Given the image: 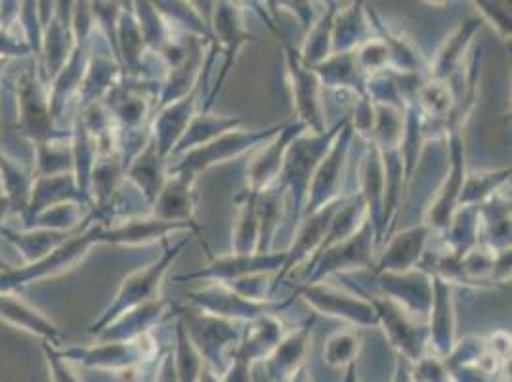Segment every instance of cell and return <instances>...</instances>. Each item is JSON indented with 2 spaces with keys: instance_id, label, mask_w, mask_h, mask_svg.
<instances>
[{
  "instance_id": "6da1fadb",
  "label": "cell",
  "mask_w": 512,
  "mask_h": 382,
  "mask_svg": "<svg viewBox=\"0 0 512 382\" xmlns=\"http://www.w3.org/2000/svg\"><path fill=\"white\" fill-rule=\"evenodd\" d=\"M346 121H348V115L342 119L341 123H337L335 128H329L323 132H312V134L304 130L287 149L285 163L279 174V182L287 188V193L293 195L297 218L302 216L306 191L314 172L318 169L321 159L325 157V153L331 148V144L335 142V138L339 136L342 127L346 125Z\"/></svg>"
},
{
  "instance_id": "7a4b0ae2",
  "label": "cell",
  "mask_w": 512,
  "mask_h": 382,
  "mask_svg": "<svg viewBox=\"0 0 512 382\" xmlns=\"http://www.w3.org/2000/svg\"><path fill=\"white\" fill-rule=\"evenodd\" d=\"M188 243H190V235L180 239L178 243H174L171 247H167L165 253L159 256V260L151 262L150 266L140 268V270H136L130 276L125 277L117 297L107 306L104 316L90 325V331L98 335L106 325H109L113 319L119 318L121 314H125L136 306L151 302V300H157L163 277L167 274L169 266L178 258V255L182 253V249Z\"/></svg>"
},
{
  "instance_id": "3957f363",
  "label": "cell",
  "mask_w": 512,
  "mask_h": 382,
  "mask_svg": "<svg viewBox=\"0 0 512 382\" xmlns=\"http://www.w3.org/2000/svg\"><path fill=\"white\" fill-rule=\"evenodd\" d=\"M182 323L205 367L220 379L230 363L235 346L241 342L245 323L214 318L201 310H197V314L184 312Z\"/></svg>"
},
{
  "instance_id": "277c9868",
  "label": "cell",
  "mask_w": 512,
  "mask_h": 382,
  "mask_svg": "<svg viewBox=\"0 0 512 382\" xmlns=\"http://www.w3.org/2000/svg\"><path fill=\"white\" fill-rule=\"evenodd\" d=\"M281 128L283 125H276V127L253 130V132H243L235 128L214 138L213 142L205 146L182 153V161L176 165H167V172H180V174L197 178L201 170L211 169L214 165L226 163L234 157L247 153L249 149L266 144L270 138L278 134Z\"/></svg>"
},
{
  "instance_id": "5b68a950",
  "label": "cell",
  "mask_w": 512,
  "mask_h": 382,
  "mask_svg": "<svg viewBox=\"0 0 512 382\" xmlns=\"http://www.w3.org/2000/svg\"><path fill=\"white\" fill-rule=\"evenodd\" d=\"M375 243H377L375 226L371 224V220H367L352 237H348L341 243L331 245L325 251H321L320 256H318V264L308 270L306 285L318 283V281H323L325 277L337 276V274H344V272L371 268L373 266V245Z\"/></svg>"
},
{
  "instance_id": "8992f818",
  "label": "cell",
  "mask_w": 512,
  "mask_h": 382,
  "mask_svg": "<svg viewBox=\"0 0 512 382\" xmlns=\"http://www.w3.org/2000/svg\"><path fill=\"white\" fill-rule=\"evenodd\" d=\"M362 297L373 304L379 325H384L386 337L404 360L417 363L427 356L428 329L423 323L411 318L390 298L371 297L369 293H362Z\"/></svg>"
},
{
  "instance_id": "52a82bcc",
  "label": "cell",
  "mask_w": 512,
  "mask_h": 382,
  "mask_svg": "<svg viewBox=\"0 0 512 382\" xmlns=\"http://www.w3.org/2000/svg\"><path fill=\"white\" fill-rule=\"evenodd\" d=\"M18 109H20V130L35 144L65 138L54 130V117L50 111L48 92L35 71V64L29 65L18 81Z\"/></svg>"
},
{
  "instance_id": "ba28073f",
  "label": "cell",
  "mask_w": 512,
  "mask_h": 382,
  "mask_svg": "<svg viewBox=\"0 0 512 382\" xmlns=\"http://www.w3.org/2000/svg\"><path fill=\"white\" fill-rule=\"evenodd\" d=\"M352 134H354V130H352V125H350V115H348L346 125L342 127L339 136L335 138V142L331 144V148L325 153V157L321 159L318 169H316L312 180H310L302 214L316 213V211H320L321 207H325L331 201L341 197L339 186H341L344 165H346V155H348V149H350Z\"/></svg>"
},
{
  "instance_id": "9c48e42d",
  "label": "cell",
  "mask_w": 512,
  "mask_h": 382,
  "mask_svg": "<svg viewBox=\"0 0 512 382\" xmlns=\"http://www.w3.org/2000/svg\"><path fill=\"white\" fill-rule=\"evenodd\" d=\"M297 295H302L304 300L320 314L344 319L356 327L379 325L377 312L367 298L341 291L339 287L329 285L325 281L304 285Z\"/></svg>"
},
{
  "instance_id": "30bf717a",
  "label": "cell",
  "mask_w": 512,
  "mask_h": 382,
  "mask_svg": "<svg viewBox=\"0 0 512 382\" xmlns=\"http://www.w3.org/2000/svg\"><path fill=\"white\" fill-rule=\"evenodd\" d=\"M188 297L192 298L197 310L211 314L214 318L230 319L237 323H249L260 316L274 314L276 308H281V304L278 306L272 300L255 302L243 298L230 285L218 281H211L209 287L193 291Z\"/></svg>"
},
{
  "instance_id": "8fae6325",
  "label": "cell",
  "mask_w": 512,
  "mask_h": 382,
  "mask_svg": "<svg viewBox=\"0 0 512 382\" xmlns=\"http://www.w3.org/2000/svg\"><path fill=\"white\" fill-rule=\"evenodd\" d=\"M285 62L299 123L312 132H323L325 123L321 111L320 77L312 67L302 64L299 52L291 44H285Z\"/></svg>"
},
{
  "instance_id": "7c38bea8",
  "label": "cell",
  "mask_w": 512,
  "mask_h": 382,
  "mask_svg": "<svg viewBox=\"0 0 512 382\" xmlns=\"http://www.w3.org/2000/svg\"><path fill=\"white\" fill-rule=\"evenodd\" d=\"M384 297L396 302L419 323H428L432 308V276L423 268H413L402 274H381Z\"/></svg>"
},
{
  "instance_id": "4fadbf2b",
  "label": "cell",
  "mask_w": 512,
  "mask_h": 382,
  "mask_svg": "<svg viewBox=\"0 0 512 382\" xmlns=\"http://www.w3.org/2000/svg\"><path fill=\"white\" fill-rule=\"evenodd\" d=\"M213 14V39L214 46H220L222 52H224V67H222V75L218 77L216 85H214V92L205 106V111H209L213 107L214 96L216 92L222 88V83L226 81L230 69L235 62V56L237 52L241 50V46L249 41H253V37L249 35L247 27H245V16H243V10L239 8V4H232V2H220V4H214Z\"/></svg>"
},
{
  "instance_id": "5bb4252c",
  "label": "cell",
  "mask_w": 512,
  "mask_h": 382,
  "mask_svg": "<svg viewBox=\"0 0 512 382\" xmlns=\"http://www.w3.org/2000/svg\"><path fill=\"white\" fill-rule=\"evenodd\" d=\"M285 251L283 253H256V255H232L214 258L213 262L197 272L178 276L176 279H209L218 283H230L241 277L256 274H274L283 270Z\"/></svg>"
},
{
  "instance_id": "9a60e30c",
  "label": "cell",
  "mask_w": 512,
  "mask_h": 382,
  "mask_svg": "<svg viewBox=\"0 0 512 382\" xmlns=\"http://www.w3.org/2000/svg\"><path fill=\"white\" fill-rule=\"evenodd\" d=\"M304 130H308V128L299 121L291 123V125H283L278 134L266 142V146L264 144L260 146L255 157L251 159V163L247 165V188L249 190H264L278 182L283 163H285V153L291 146V142Z\"/></svg>"
},
{
  "instance_id": "2e32d148",
  "label": "cell",
  "mask_w": 512,
  "mask_h": 382,
  "mask_svg": "<svg viewBox=\"0 0 512 382\" xmlns=\"http://www.w3.org/2000/svg\"><path fill=\"white\" fill-rule=\"evenodd\" d=\"M180 230H193L197 228L192 224L182 222H165L155 216H128L123 222L107 226L100 222L98 243H115V245H150L159 239H167V235L180 232Z\"/></svg>"
},
{
  "instance_id": "e0dca14e",
  "label": "cell",
  "mask_w": 512,
  "mask_h": 382,
  "mask_svg": "<svg viewBox=\"0 0 512 382\" xmlns=\"http://www.w3.org/2000/svg\"><path fill=\"white\" fill-rule=\"evenodd\" d=\"M342 201H344V197L331 201L329 205L321 207L320 211L310 214L302 222L299 234L295 235V239H293L291 249L285 251V264H283V270H281V274H278V279H276L278 283L281 281V277L285 276L291 268H295L304 258H308V256H312L314 253H320L323 241H325V235L329 232L331 220H333V216L337 213V209L341 207Z\"/></svg>"
},
{
  "instance_id": "ac0fdd59",
  "label": "cell",
  "mask_w": 512,
  "mask_h": 382,
  "mask_svg": "<svg viewBox=\"0 0 512 382\" xmlns=\"http://www.w3.org/2000/svg\"><path fill=\"white\" fill-rule=\"evenodd\" d=\"M171 310V304L163 298L151 300L142 306H136L121 314L119 318L113 319L100 333L98 339L102 342H127V340L138 339L142 335L151 333L155 325L161 323Z\"/></svg>"
},
{
  "instance_id": "d6986e66",
  "label": "cell",
  "mask_w": 512,
  "mask_h": 382,
  "mask_svg": "<svg viewBox=\"0 0 512 382\" xmlns=\"http://www.w3.org/2000/svg\"><path fill=\"white\" fill-rule=\"evenodd\" d=\"M193 184L195 178L192 176L180 172H167V182L153 203L151 216L165 222L192 224L195 213Z\"/></svg>"
},
{
  "instance_id": "ffe728a7",
  "label": "cell",
  "mask_w": 512,
  "mask_h": 382,
  "mask_svg": "<svg viewBox=\"0 0 512 382\" xmlns=\"http://www.w3.org/2000/svg\"><path fill=\"white\" fill-rule=\"evenodd\" d=\"M197 94H199V85L186 98L159 109V115H155V119H153L151 140L165 159L171 155L172 149L178 144V140L182 138L184 130L190 125V121L195 115Z\"/></svg>"
},
{
  "instance_id": "44dd1931",
  "label": "cell",
  "mask_w": 512,
  "mask_h": 382,
  "mask_svg": "<svg viewBox=\"0 0 512 382\" xmlns=\"http://www.w3.org/2000/svg\"><path fill=\"white\" fill-rule=\"evenodd\" d=\"M314 319L300 325L299 329L287 333L278 348L270 354L266 360V373L270 382H287L289 377L299 369L300 365L306 363L308 344L312 335Z\"/></svg>"
},
{
  "instance_id": "7402d4cb",
  "label": "cell",
  "mask_w": 512,
  "mask_h": 382,
  "mask_svg": "<svg viewBox=\"0 0 512 382\" xmlns=\"http://www.w3.org/2000/svg\"><path fill=\"white\" fill-rule=\"evenodd\" d=\"M127 178L146 197L148 203H155L167 182V159L157 151L151 138L146 148L128 163Z\"/></svg>"
},
{
  "instance_id": "603a6c76",
  "label": "cell",
  "mask_w": 512,
  "mask_h": 382,
  "mask_svg": "<svg viewBox=\"0 0 512 382\" xmlns=\"http://www.w3.org/2000/svg\"><path fill=\"white\" fill-rule=\"evenodd\" d=\"M430 228L427 224L421 226H413L406 232L396 235L386 251H384L383 260L379 264V272H390V274H402L409 272L415 268V264L419 262V258L425 253L427 247L428 235Z\"/></svg>"
},
{
  "instance_id": "cb8c5ba5",
  "label": "cell",
  "mask_w": 512,
  "mask_h": 382,
  "mask_svg": "<svg viewBox=\"0 0 512 382\" xmlns=\"http://www.w3.org/2000/svg\"><path fill=\"white\" fill-rule=\"evenodd\" d=\"M0 318L18 329L44 337L46 342H52V346L60 344L58 327L43 312H39L22 298L14 297L10 293H0Z\"/></svg>"
},
{
  "instance_id": "d4e9b609",
  "label": "cell",
  "mask_w": 512,
  "mask_h": 382,
  "mask_svg": "<svg viewBox=\"0 0 512 382\" xmlns=\"http://www.w3.org/2000/svg\"><path fill=\"white\" fill-rule=\"evenodd\" d=\"M320 77L321 86H333L341 90H350L354 94H365L367 75L358 62L356 50L331 54L325 62L312 67Z\"/></svg>"
},
{
  "instance_id": "484cf974",
  "label": "cell",
  "mask_w": 512,
  "mask_h": 382,
  "mask_svg": "<svg viewBox=\"0 0 512 382\" xmlns=\"http://www.w3.org/2000/svg\"><path fill=\"white\" fill-rule=\"evenodd\" d=\"M243 125V119H235V117H214L211 111H203V113H195L190 125L184 130L182 138L178 140V144L174 146L171 155L178 153H186L190 149L205 146L209 142H213L214 138L235 130V128Z\"/></svg>"
},
{
  "instance_id": "4316f807",
  "label": "cell",
  "mask_w": 512,
  "mask_h": 382,
  "mask_svg": "<svg viewBox=\"0 0 512 382\" xmlns=\"http://www.w3.org/2000/svg\"><path fill=\"white\" fill-rule=\"evenodd\" d=\"M362 2L337 10L333 22V54L358 50L367 39V20Z\"/></svg>"
},
{
  "instance_id": "83f0119b",
  "label": "cell",
  "mask_w": 512,
  "mask_h": 382,
  "mask_svg": "<svg viewBox=\"0 0 512 382\" xmlns=\"http://www.w3.org/2000/svg\"><path fill=\"white\" fill-rule=\"evenodd\" d=\"M258 191H243L237 197V218H235L232 249L234 255H256L258 249V214H256Z\"/></svg>"
},
{
  "instance_id": "f1b7e54d",
  "label": "cell",
  "mask_w": 512,
  "mask_h": 382,
  "mask_svg": "<svg viewBox=\"0 0 512 382\" xmlns=\"http://www.w3.org/2000/svg\"><path fill=\"white\" fill-rule=\"evenodd\" d=\"M480 29V22L476 20H467L461 23L448 39L442 44V48L438 50L434 64L430 65V75L436 81H448L449 75L457 69V65L461 62V56L467 52L472 35Z\"/></svg>"
},
{
  "instance_id": "f546056e",
  "label": "cell",
  "mask_w": 512,
  "mask_h": 382,
  "mask_svg": "<svg viewBox=\"0 0 512 382\" xmlns=\"http://www.w3.org/2000/svg\"><path fill=\"white\" fill-rule=\"evenodd\" d=\"M329 8L318 16L316 23L308 29L306 43L300 50V60L308 67L325 62L333 54V22L337 14V4H327Z\"/></svg>"
},
{
  "instance_id": "4dcf8cb0",
  "label": "cell",
  "mask_w": 512,
  "mask_h": 382,
  "mask_svg": "<svg viewBox=\"0 0 512 382\" xmlns=\"http://www.w3.org/2000/svg\"><path fill=\"white\" fill-rule=\"evenodd\" d=\"M511 169L501 170V172H474L465 176L463 188L459 193L457 205L461 207H476L488 201L491 195H495L499 188H503L509 180Z\"/></svg>"
},
{
  "instance_id": "1f68e13d",
  "label": "cell",
  "mask_w": 512,
  "mask_h": 382,
  "mask_svg": "<svg viewBox=\"0 0 512 382\" xmlns=\"http://www.w3.org/2000/svg\"><path fill=\"white\" fill-rule=\"evenodd\" d=\"M174 333H176V346H174L172 358H174L178 382H199L205 363L201 360L197 348L193 346L192 339L188 337L182 319L176 321Z\"/></svg>"
},
{
  "instance_id": "d6a6232c",
  "label": "cell",
  "mask_w": 512,
  "mask_h": 382,
  "mask_svg": "<svg viewBox=\"0 0 512 382\" xmlns=\"http://www.w3.org/2000/svg\"><path fill=\"white\" fill-rule=\"evenodd\" d=\"M37 148L39 176H58L73 172V144H65V138L41 142Z\"/></svg>"
},
{
  "instance_id": "836d02e7",
  "label": "cell",
  "mask_w": 512,
  "mask_h": 382,
  "mask_svg": "<svg viewBox=\"0 0 512 382\" xmlns=\"http://www.w3.org/2000/svg\"><path fill=\"white\" fill-rule=\"evenodd\" d=\"M360 352V337L352 329L335 331L323 348V361L331 369H346L352 363H356Z\"/></svg>"
},
{
  "instance_id": "e575fe53",
  "label": "cell",
  "mask_w": 512,
  "mask_h": 382,
  "mask_svg": "<svg viewBox=\"0 0 512 382\" xmlns=\"http://www.w3.org/2000/svg\"><path fill=\"white\" fill-rule=\"evenodd\" d=\"M81 203H62V205H54L48 207L39 214L31 216V220L35 222L33 228L39 230H48V232H69L71 228H75L81 220Z\"/></svg>"
},
{
  "instance_id": "d590c367",
  "label": "cell",
  "mask_w": 512,
  "mask_h": 382,
  "mask_svg": "<svg viewBox=\"0 0 512 382\" xmlns=\"http://www.w3.org/2000/svg\"><path fill=\"white\" fill-rule=\"evenodd\" d=\"M478 10L482 12L484 20L495 25L501 37H511V6L505 2H476Z\"/></svg>"
},
{
  "instance_id": "8d00e7d4",
  "label": "cell",
  "mask_w": 512,
  "mask_h": 382,
  "mask_svg": "<svg viewBox=\"0 0 512 382\" xmlns=\"http://www.w3.org/2000/svg\"><path fill=\"white\" fill-rule=\"evenodd\" d=\"M155 382H178L172 352H167V354L161 356L159 365H157V373H155Z\"/></svg>"
},
{
  "instance_id": "74e56055",
  "label": "cell",
  "mask_w": 512,
  "mask_h": 382,
  "mask_svg": "<svg viewBox=\"0 0 512 382\" xmlns=\"http://www.w3.org/2000/svg\"><path fill=\"white\" fill-rule=\"evenodd\" d=\"M113 382H144V365H130L125 369L113 371Z\"/></svg>"
},
{
  "instance_id": "f35d334b",
  "label": "cell",
  "mask_w": 512,
  "mask_h": 382,
  "mask_svg": "<svg viewBox=\"0 0 512 382\" xmlns=\"http://www.w3.org/2000/svg\"><path fill=\"white\" fill-rule=\"evenodd\" d=\"M392 382H413V363H409L400 356L398 363H396V371H394Z\"/></svg>"
},
{
  "instance_id": "ab89813d",
  "label": "cell",
  "mask_w": 512,
  "mask_h": 382,
  "mask_svg": "<svg viewBox=\"0 0 512 382\" xmlns=\"http://www.w3.org/2000/svg\"><path fill=\"white\" fill-rule=\"evenodd\" d=\"M287 382H312V377L308 375V367H306V363H304V365H300L299 369L289 377V381Z\"/></svg>"
},
{
  "instance_id": "60d3db41",
  "label": "cell",
  "mask_w": 512,
  "mask_h": 382,
  "mask_svg": "<svg viewBox=\"0 0 512 382\" xmlns=\"http://www.w3.org/2000/svg\"><path fill=\"white\" fill-rule=\"evenodd\" d=\"M8 213H12V205H10V201L6 199V195H4V193H0V226H2L4 216Z\"/></svg>"
},
{
  "instance_id": "b9f144b4",
  "label": "cell",
  "mask_w": 512,
  "mask_h": 382,
  "mask_svg": "<svg viewBox=\"0 0 512 382\" xmlns=\"http://www.w3.org/2000/svg\"><path fill=\"white\" fill-rule=\"evenodd\" d=\"M344 382H360L358 381V373H356V363H352L350 367H346Z\"/></svg>"
},
{
  "instance_id": "7bdbcfd3",
  "label": "cell",
  "mask_w": 512,
  "mask_h": 382,
  "mask_svg": "<svg viewBox=\"0 0 512 382\" xmlns=\"http://www.w3.org/2000/svg\"><path fill=\"white\" fill-rule=\"evenodd\" d=\"M0 193H2V180H0Z\"/></svg>"
},
{
  "instance_id": "ee69618b",
  "label": "cell",
  "mask_w": 512,
  "mask_h": 382,
  "mask_svg": "<svg viewBox=\"0 0 512 382\" xmlns=\"http://www.w3.org/2000/svg\"><path fill=\"white\" fill-rule=\"evenodd\" d=\"M0 65H2V60H0Z\"/></svg>"
},
{
  "instance_id": "f6af8a7d",
  "label": "cell",
  "mask_w": 512,
  "mask_h": 382,
  "mask_svg": "<svg viewBox=\"0 0 512 382\" xmlns=\"http://www.w3.org/2000/svg\"><path fill=\"white\" fill-rule=\"evenodd\" d=\"M413 382H417V381H415V379H413Z\"/></svg>"
}]
</instances>
